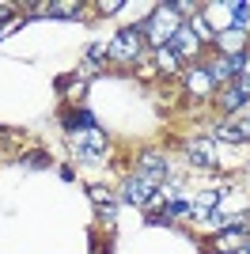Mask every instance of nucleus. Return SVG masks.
I'll return each instance as SVG.
<instances>
[{
    "instance_id": "obj_15",
    "label": "nucleus",
    "mask_w": 250,
    "mask_h": 254,
    "mask_svg": "<svg viewBox=\"0 0 250 254\" xmlns=\"http://www.w3.org/2000/svg\"><path fill=\"white\" fill-rule=\"evenodd\" d=\"M231 11H235V27H239V31H247V23H250V4H231Z\"/></svg>"
},
{
    "instance_id": "obj_12",
    "label": "nucleus",
    "mask_w": 250,
    "mask_h": 254,
    "mask_svg": "<svg viewBox=\"0 0 250 254\" xmlns=\"http://www.w3.org/2000/svg\"><path fill=\"white\" fill-rule=\"evenodd\" d=\"M220 103H224V110H239V106L247 103V95H243L239 87H228V91H224V99H220Z\"/></svg>"
},
{
    "instance_id": "obj_4",
    "label": "nucleus",
    "mask_w": 250,
    "mask_h": 254,
    "mask_svg": "<svg viewBox=\"0 0 250 254\" xmlns=\"http://www.w3.org/2000/svg\"><path fill=\"white\" fill-rule=\"evenodd\" d=\"M72 148L80 152L83 159H91V156H99V152L106 148V137H103V129L95 126V129H83V133H76V137H72Z\"/></svg>"
},
{
    "instance_id": "obj_13",
    "label": "nucleus",
    "mask_w": 250,
    "mask_h": 254,
    "mask_svg": "<svg viewBox=\"0 0 250 254\" xmlns=\"http://www.w3.org/2000/svg\"><path fill=\"white\" fill-rule=\"evenodd\" d=\"M91 197H95V205H99L103 216H114V197H110L106 190H91Z\"/></svg>"
},
{
    "instance_id": "obj_14",
    "label": "nucleus",
    "mask_w": 250,
    "mask_h": 254,
    "mask_svg": "<svg viewBox=\"0 0 250 254\" xmlns=\"http://www.w3.org/2000/svg\"><path fill=\"white\" fill-rule=\"evenodd\" d=\"M156 61H159V68H163V72H175V68H178V57L167 50V46H163V50H156Z\"/></svg>"
},
{
    "instance_id": "obj_10",
    "label": "nucleus",
    "mask_w": 250,
    "mask_h": 254,
    "mask_svg": "<svg viewBox=\"0 0 250 254\" xmlns=\"http://www.w3.org/2000/svg\"><path fill=\"white\" fill-rule=\"evenodd\" d=\"M186 84L193 95H208V91H216V84H212V76H208V68H193V72L186 76Z\"/></svg>"
},
{
    "instance_id": "obj_2",
    "label": "nucleus",
    "mask_w": 250,
    "mask_h": 254,
    "mask_svg": "<svg viewBox=\"0 0 250 254\" xmlns=\"http://www.w3.org/2000/svg\"><path fill=\"white\" fill-rule=\"evenodd\" d=\"M140 46H144V31L140 27H129V31H122L110 42V57H114L118 64H133L136 57H140Z\"/></svg>"
},
{
    "instance_id": "obj_7",
    "label": "nucleus",
    "mask_w": 250,
    "mask_h": 254,
    "mask_svg": "<svg viewBox=\"0 0 250 254\" xmlns=\"http://www.w3.org/2000/svg\"><path fill=\"white\" fill-rule=\"evenodd\" d=\"M122 197H125L129 205H152V197H156V186H148L144 179H136V175H133V179L125 182Z\"/></svg>"
},
{
    "instance_id": "obj_16",
    "label": "nucleus",
    "mask_w": 250,
    "mask_h": 254,
    "mask_svg": "<svg viewBox=\"0 0 250 254\" xmlns=\"http://www.w3.org/2000/svg\"><path fill=\"white\" fill-rule=\"evenodd\" d=\"M235 254H250V235H247V243H243V247H239Z\"/></svg>"
},
{
    "instance_id": "obj_8",
    "label": "nucleus",
    "mask_w": 250,
    "mask_h": 254,
    "mask_svg": "<svg viewBox=\"0 0 250 254\" xmlns=\"http://www.w3.org/2000/svg\"><path fill=\"white\" fill-rule=\"evenodd\" d=\"M220 50H224V57H243L247 53V31H239V27L224 31L220 34Z\"/></svg>"
},
{
    "instance_id": "obj_5",
    "label": "nucleus",
    "mask_w": 250,
    "mask_h": 254,
    "mask_svg": "<svg viewBox=\"0 0 250 254\" xmlns=\"http://www.w3.org/2000/svg\"><path fill=\"white\" fill-rule=\"evenodd\" d=\"M167 50L175 53V57H197L201 42H197V34L189 31V27H178V31L171 34V42H167Z\"/></svg>"
},
{
    "instance_id": "obj_1",
    "label": "nucleus",
    "mask_w": 250,
    "mask_h": 254,
    "mask_svg": "<svg viewBox=\"0 0 250 254\" xmlns=\"http://www.w3.org/2000/svg\"><path fill=\"white\" fill-rule=\"evenodd\" d=\"M175 11H178L175 4H163V8H156V11H152V19H148V23H140V31H144L148 38H152V46H156V50H163V42H171V34H175L178 27H182Z\"/></svg>"
},
{
    "instance_id": "obj_9",
    "label": "nucleus",
    "mask_w": 250,
    "mask_h": 254,
    "mask_svg": "<svg viewBox=\"0 0 250 254\" xmlns=\"http://www.w3.org/2000/svg\"><path fill=\"white\" fill-rule=\"evenodd\" d=\"M212 137L228 140V144H239V140L250 137V122H235V126H216V133Z\"/></svg>"
},
{
    "instance_id": "obj_6",
    "label": "nucleus",
    "mask_w": 250,
    "mask_h": 254,
    "mask_svg": "<svg viewBox=\"0 0 250 254\" xmlns=\"http://www.w3.org/2000/svg\"><path fill=\"white\" fill-rule=\"evenodd\" d=\"M186 159L193 167H216V148H212V140H189Z\"/></svg>"
},
{
    "instance_id": "obj_11",
    "label": "nucleus",
    "mask_w": 250,
    "mask_h": 254,
    "mask_svg": "<svg viewBox=\"0 0 250 254\" xmlns=\"http://www.w3.org/2000/svg\"><path fill=\"white\" fill-rule=\"evenodd\" d=\"M64 129H95V118L87 114V110H80V114H68V118H64Z\"/></svg>"
},
{
    "instance_id": "obj_3",
    "label": "nucleus",
    "mask_w": 250,
    "mask_h": 254,
    "mask_svg": "<svg viewBox=\"0 0 250 254\" xmlns=\"http://www.w3.org/2000/svg\"><path fill=\"white\" fill-rule=\"evenodd\" d=\"M136 179H144L148 186H156V190H159V186L167 182V159L144 152V156H140V171H136Z\"/></svg>"
}]
</instances>
